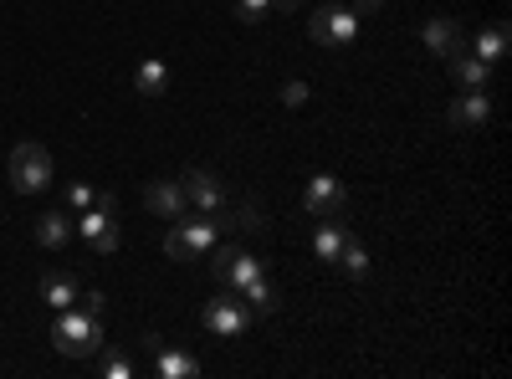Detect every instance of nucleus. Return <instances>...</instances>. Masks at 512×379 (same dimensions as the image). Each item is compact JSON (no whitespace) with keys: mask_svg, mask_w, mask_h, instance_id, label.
Wrapping results in <instances>:
<instances>
[{"mask_svg":"<svg viewBox=\"0 0 512 379\" xmlns=\"http://www.w3.org/2000/svg\"><path fill=\"white\" fill-rule=\"evenodd\" d=\"M52 344L67 359H93L103 349V313H93V308H57Z\"/></svg>","mask_w":512,"mask_h":379,"instance_id":"obj_1","label":"nucleus"},{"mask_svg":"<svg viewBox=\"0 0 512 379\" xmlns=\"http://www.w3.org/2000/svg\"><path fill=\"white\" fill-rule=\"evenodd\" d=\"M47 185H52V154L41 149L36 139H21V144L11 149V190L41 195Z\"/></svg>","mask_w":512,"mask_h":379,"instance_id":"obj_2","label":"nucleus"},{"mask_svg":"<svg viewBox=\"0 0 512 379\" xmlns=\"http://www.w3.org/2000/svg\"><path fill=\"white\" fill-rule=\"evenodd\" d=\"M308 36L318 41V47H328V52H344L349 41L359 36V16L349 6H323V11L308 16Z\"/></svg>","mask_w":512,"mask_h":379,"instance_id":"obj_3","label":"nucleus"},{"mask_svg":"<svg viewBox=\"0 0 512 379\" xmlns=\"http://www.w3.org/2000/svg\"><path fill=\"white\" fill-rule=\"evenodd\" d=\"M77 231L88 236V246L98 251V257H113L118 241H123V231H118V221H113V200L98 195L88 210H77Z\"/></svg>","mask_w":512,"mask_h":379,"instance_id":"obj_4","label":"nucleus"},{"mask_svg":"<svg viewBox=\"0 0 512 379\" xmlns=\"http://www.w3.org/2000/svg\"><path fill=\"white\" fill-rule=\"evenodd\" d=\"M216 241H221V221H180L175 231H169L164 251H169L175 262H195V257H205Z\"/></svg>","mask_w":512,"mask_h":379,"instance_id":"obj_5","label":"nucleus"},{"mask_svg":"<svg viewBox=\"0 0 512 379\" xmlns=\"http://www.w3.org/2000/svg\"><path fill=\"white\" fill-rule=\"evenodd\" d=\"M246 323H251V308L241 303V292H221V298L205 303V328L216 339H236V333H246Z\"/></svg>","mask_w":512,"mask_h":379,"instance_id":"obj_6","label":"nucleus"},{"mask_svg":"<svg viewBox=\"0 0 512 379\" xmlns=\"http://www.w3.org/2000/svg\"><path fill=\"white\" fill-rule=\"evenodd\" d=\"M303 205L313 210L318 221H333V216L349 210V190H344V180H333V175H313L308 190H303Z\"/></svg>","mask_w":512,"mask_h":379,"instance_id":"obj_7","label":"nucleus"},{"mask_svg":"<svg viewBox=\"0 0 512 379\" xmlns=\"http://www.w3.org/2000/svg\"><path fill=\"white\" fill-rule=\"evenodd\" d=\"M487 118H492V98H487V88H461V98H451V108H446V123H451L456 134L482 129Z\"/></svg>","mask_w":512,"mask_h":379,"instance_id":"obj_8","label":"nucleus"},{"mask_svg":"<svg viewBox=\"0 0 512 379\" xmlns=\"http://www.w3.org/2000/svg\"><path fill=\"white\" fill-rule=\"evenodd\" d=\"M180 185H185V200H190L195 210H205V216H216V210L226 205V190H221V180L210 175V170H185Z\"/></svg>","mask_w":512,"mask_h":379,"instance_id":"obj_9","label":"nucleus"},{"mask_svg":"<svg viewBox=\"0 0 512 379\" xmlns=\"http://www.w3.org/2000/svg\"><path fill=\"white\" fill-rule=\"evenodd\" d=\"M144 205L154 210L159 221H180L185 210H190V200H185V185H180V180H154V185L144 190Z\"/></svg>","mask_w":512,"mask_h":379,"instance_id":"obj_10","label":"nucleus"},{"mask_svg":"<svg viewBox=\"0 0 512 379\" xmlns=\"http://www.w3.org/2000/svg\"><path fill=\"white\" fill-rule=\"evenodd\" d=\"M446 72L456 77V88H487V82H492V62L472 57V52H466V47L446 57Z\"/></svg>","mask_w":512,"mask_h":379,"instance_id":"obj_11","label":"nucleus"},{"mask_svg":"<svg viewBox=\"0 0 512 379\" xmlns=\"http://www.w3.org/2000/svg\"><path fill=\"white\" fill-rule=\"evenodd\" d=\"M420 36H425V47H431L436 57H451V52H461V47H466V41H461V26H456L451 16H431Z\"/></svg>","mask_w":512,"mask_h":379,"instance_id":"obj_12","label":"nucleus"},{"mask_svg":"<svg viewBox=\"0 0 512 379\" xmlns=\"http://www.w3.org/2000/svg\"><path fill=\"white\" fill-rule=\"evenodd\" d=\"M31 236H36V246H41V251H62V246L72 241V221L62 216V210H47V216H36Z\"/></svg>","mask_w":512,"mask_h":379,"instance_id":"obj_13","label":"nucleus"},{"mask_svg":"<svg viewBox=\"0 0 512 379\" xmlns=\"http://www.w3.org/2000/svg\"><path fill=\"white\" fill-rule=\"evenodd\" d=\"M149 354H154V374H159V379H195V374H200V364H195L190 354H180V349H164V344H159V349H149Z\"/></svg>","mask_w":512,"mask_h":379,"instance_id":"obj_14","label":"nucleus"},{"mask_svg":"<svg viewBox=\"0 0 512 379\" xmlns=\"http://www.w3.org/2000/svg\"><path fill=\"white\" fill-rule=\"evenodd\" d=\"M241 303L251 308V318H267V313H277V287L267 282V272H262V277H251V282L241 287Z\"/></svg>","mask_w":512,"mask_h":379,"instance_id":"obj_15","label":"nucleus"},{"mask_svg":"<svg viewBox=\"0 0 512 379\" xmlns=\"http://www.w3.org/2000/svg\"><path fill=\"white\" fill-rule=\"evenodd\" d=\"M134 88H139V98H164V88H169V67H164L159 57L139 62V72H134Z\"/></svg>","mask_w":512,"mask_h":379,"instance_id":"obj_16","label":"nucleus"},{"mask_svg":"<svg viewBox=\"0 0 512 379\" xmlns=\"http://www.w3.org/2000/svg\"><path fill=\"white\" fill-rule=\"evenodd\" d=\"M41 303L72 308V303H77V282H72L67 272H47V277H41Z\"/></svg>","mask_w":512,"mask_h":379,"instance_id":"obj_17","label":"nucleus"},{"mask_svg":"<svg viewBox=\"0 0 512 379\" xmlns=\"http://www.w3.org/2000/svg\"><path fill=\"white\" fill-rule=\"evenodd\" d=\"M507 41H512V31L497 21V26H482L477 31V52L472 57H482V62H497V57H507Z\"/></svg>","mask_w":512,"mask_h":379,"instance_id":"obj_18","label":"nucleus"},{"mask_svg":"<svg viewBox=\"0 0 512 379\" xmlns=\"http://www.w3.org/2000/svg\"><path fill=\"white\" fill-rule=\"evenodd\" d=\"M344 241H349V231H344V226H318V236H313L318 262H338V251H344Z\"/></svg>","mask_w":512,"mask_h":379,"instance_id":"obj_19","label":"nucleus"},{"mask_svg":"<svg viewBox=\"0 0 512 379\" xmlns=\"http://www.w3.org/2000/svg\"><path fill=\"white\" fill-rule=\"evenodd\" d=\"M333 267H344L349 277H364V272H369V251H364L359 241H344V251H338Z\"/></svg>","mask_w":512,"mask_h":379,"instance_id":"obj_20","label":"nucleus"},{"mask_svg":"<svg viewBox=\"0 0 512 379\" xmlns=\"http://www.w3.org/2000/svg\"><path fill=\"white\" fill-rule=\"evenodd\" d=\"M272 16V0H236V21H246V26H262Z\"/></svg>","mask_w":512,"mask_h":379,"instance_id":"obj_21","label":"nucleus"},{"mask_svg":"<svg viewBox=\"0 0 512 379\" xmlns=\"http://www.w3.org/2000/svg\"><path fill=\"white\" fill-rule=\"evenodd\" d=\"M241 231H267V216L256 200H241Z\"/></svg>","mask_w":512,"mask_h":379,"instance_id":"obj_22","label":"nucleus"},{"mask_svg":"<svg viewBox=\"0 0 512 379\" xmlns=\"http://www.w3.org/2000/svg\"><path fill=\"white\" fill-rule=\"evenodd\" d=\"M282 103H287V108H303V103H308V82H303V77H292L287 88H282Z\"/></svg>","mask_w":512,"mask_h":379,"instance_id":"obj_23","label":"nucleus"},{"mask_svg":"<svg viewBox=\"0 0 512 379\" xmlns=\"http://www.w3.org/2000/svg\"><path fill=\"white\" fill-rule=\"evenodd\" d=\"M98 195L88 190V185H67V210H88Z\"/></svg>","mask_w":512,"mask_h":379,"instance_id":"obj_24","label":"nucleus"},{"mask_svg":"<svg viewBox=\"0 0 512 379\" xmlns=\"http://www.w3.org/2000/svg\"><path fill=\"white\" fill-rule=\"evenodd\" d=\"M103 374H108V379H128V374H134V364H128V359H113V354H108V359H103Z\"/></svg>","mask_w":512,"mask_h":379,"instance_id":"obj_25","label":"nucleus"},{"mask_svg":"<svg viewBox=\"0 0 512 379\" xmlns=\"http://www.w3.org/2000/svg\"><path fill=\"white\" fill-rule=\"evenodd\" d=\"M384 0H354V16H369V11H379Z\"/></svg>","mask_w":512,"mask_h":379,"instance_id":"obj_26","label":"nucleus"},{"mask_svg":"<svg viewBox=\"0 0 512 379\" xmlns=\"http://www.w3.org/2000/svg\"><path fill=\"white\" fill-rule=\"evenodd\" d=\"M272 11H297V0H272Z\"/></svg>","mask_w":512,"mask_h":379,"instance_id":"obj_27","label":"nucleus"}]
</instances>
